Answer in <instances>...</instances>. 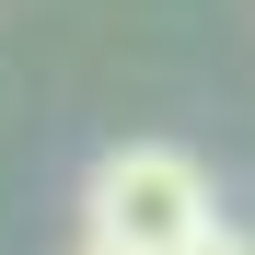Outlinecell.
I'll list each match as a JSON object with an SVG mask.
<instances>
[{
	"label": "cell",
	"instance_id": "cell-1",
	"mask_svg": "<svg viewBox=\"0 0 255 255\" xmlns=\"http://www.w3.org/2000/svg\"><path fill=\"white\" fill-rule=\"evenodd\" d=\"M197 221H221V197H209V162L174 139H116L81 186V232L116 255H174Z\"/></svg>",
	"mask_w": 255,
	"mask_h": 255
},
{
	"label": "cell",
	"instance_id": "cell-2",
	"mask_svg": "<svg viewBox=\"0 0 255 255\" xmlns=\"http://www.w3.org/2000/svg\"><path fill=\"white\" fill-rule=\"evenodd\" d=\"M174 255H255V232H232V221H197V232H186Z\"/></svg>",
	"mask_w": 255,
	"mask_h": 255
},
{
	"label": "cell",
	"instance_id": "cell-3",
	"mask_svg": "<svg viewBox=\"0 0 255 255\" xmlns=\"http://www.w3.org/2000/svg\"><path fill=\"white\" fill-rule=\"evenodd\" d=\"M81 255H116V244H93V232H81Z\"/></svg>",
	"mask_w": 255,
	"mask_h": 255
}]
</instances>
